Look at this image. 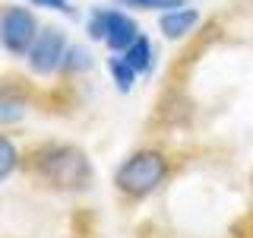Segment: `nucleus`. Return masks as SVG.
Listing matches in <instances>:
<instances>
[{
  "label": "nucleus",
  "mask_w": 253,
  "mask_h": 238,
  "mask_svg": "<svg viewBox=\"0 0 253 238\" xmlns=\"http://www.w3.org/2000/svg\"><path fill=\"white\" fill-rule=\"evenodd\" d=\"M38 172L47 184L60 190H85L92 184V165L76 146H54L38 162Z\"/></svg>",
  "instance_id": "obj_1"
},
{
  "label": "nucleus",
  "mask_w": 253,
  "mask_h": 238,
  "mask_svg": "<svg viewBox=\"0 0 253 238\" xmlns=\"http://www.w3.org/2000/svg\"><path fill=\"white\" fill-rule=\"evenodd\" d=\"M168 175V159L155 149H142L117 169V187L130 197H149Z\"/></svg>",
  "instance_id": "obj_2"
},
{
  "label": "nucleus",
  "mask_w": 253,
  "mask_h": 238,
  "mask_svg": "<svg viewBox=\"0 0 253 238\" xmlns=\"http://www.w3.org/2000/svg\"><path fill=\"white\" fill-rule=\"evenodd\" d=\"M89 35L105 42L111 51H126L139 38V26L121 10H95L89 19Z\"/></svg>",
  "instance_id": "obj_3"
},
{
  "label": "nucleus",
  "mask_w": 253,
  "mask_h": 238,
  "mask_svg": "<svg viewBox=\"0 0 253 238\" xmlns=\"http://www.w3.org/2000/svg\"><path fill=\"white\" fill-rule=\"evenodd\" d=\"M63 58H67V35L57 26L38 29L35 42L29 48V63L35 73H54L57 67H63Z\"/></svg>",
  "instance_id": "obj_4"
},
{
  "label": "nucleus",
  "mask_w": 253,
  "mask_h": 238,
  "mask_svg": "<svg viewBox=\"0 0 253 238\" xmlns=\"http://www.w3.org/2000/svg\"><path fill=\"white\" fill-rule=\"evenodd\" d=\"M38 35L35 16H32L26 6H10L0 19V45L10 54H29L32 42Z\"/></svg>",
  "instance_id": "obj_5"
},
{
  "label": "nucleus",
  "mask_w": 253,
  "mask_h": 238,
  "mask_svg": "<svg viewBox=\"0 0 253 238\" xmlns=\"http://www.w3.org/2000/svg\"><path fill=\"white\" fill-rule=\"evenodd\" d=\"M200 22V13L196 10H184V6H177V10H165L162 16V32H165V38H184L190 29Z\"/></svg>",
  "instance_id": "obj_6"
},
{
  "label": "nucleus",
  "mask_w": 253,
  "mask_h": 238,
  "mask_svg": "<svg viewBox=\"0 0 253 238\" xmlns=\"http://www.w3.org/2000/svg\"><path fill=\"white\" fill-rule=\"evenodd\" d=\"M124 58H126V63H130L136 73H149V70H152V45H149V38L139 35L136 42L124 51Z\"/></svg>",
  "instance_id": "obj_7"
},
{
  "label": "nucleus",
  "mask_w": 253,
  "mask_h": 238,
  "mask_svg": "<svg viewBox=\"0 0 253 238\" xmlns=\"http://www.w3.org/2000/svg\"><path fill=\"white\" fill-rule=\"evenodd\" d=\"M108 70H111V76H114V83H117V89H121V92H130L133 89V83H136V70L126 63V58H111Z\"/></svg>",
  "instance_id": "obj_8"
},
{
  "label": "nucleus",
  "mask_w": 253,
  "mask_h": 238,
  "mask_svg": "<svg viewBox=\"0 0 253 238\" xmlns=\"http://www.w3.org/2000/svg\"><path fill=\"white\" fill-rule=\"evenodd\" d=\"M16 162H19V153H16V146L6 137H0V181L6 178L13 169H16Z\"/></svg>",
  "instance_id": "obj_9"
},
{
  "label": "nucleus",
  "mask_w": 253,
  "mask_h": 238,
  "mask_svg": "<svg viewBox=\"0 0 253 238\" xmlns=\"http://www.w3.org/2000/svg\"><path fill=\"white\" fill-rule=\"evenodd\" d=\"M124 6H139V10H177L184 6V0H117Z\"/></svg>",
  "instance_id": "obj_10"
},
{
  "label": "nucleus",
  "mask_w": 253,
  "mask_h": 238,
  "mask_svg": "<svg viewBox=\"0 0 253 238\" xmlns=\"http://www.w3.org/2000/svg\"><path fill=\"white\" fill-rule=\"evenodd\" d=\"M63 67H67V70H89L92 67L89 51H85V48H70L67 58H63Z\"/></svg>",
  "instance_id": "obj_11"
},
{
  "label": "nucleus",
  "mask_w": 253,
  "mask_h": 238,
  "mask_svg": "<svg viewBox=\"0 0 253 238\" xmlns=\"http://www.w3.org/2000/svg\"><path fill=\"white\" fill-rule=\"evenodd\" d=\"M22 115H26V105H22L19 99H0V124L19 121Z\"/></svg>",
  "instance_id": "obj_12"
},
{
  "label": "nucleus",
  "mask_w": 253,
  "mask_h": 238,
  "mask_svg": "<svg viewBox=\"0 0 253 238\" xmlns=\"http://www.w3.org/2000/svg\"><path fill=\"white\" fill-rule=\"evenodd\" d=\"M35 6H47V10H57V13H67V16H73V6L67 3V0H32Z\"/></svg>",
  "instance_id": "obj_13"
}]
</instances>
